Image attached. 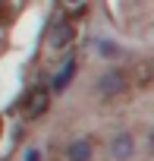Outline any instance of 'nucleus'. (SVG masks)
I'll return each mask as SVG.
<instances>
[{
	"instance_id": "nucleus-8",
	"label": "nucleus",
	"mask_w": 154,
	"mask_h": 161,
	"mask_svg": "<svg viewBox=\"0 0 154 161\" xmlns=\"http://www.w3.org/2000/svg\"><path fill=\"white\" fill-rule=\"evenodd\" d=\"M66 3H79V0H66Z\"/></svg>"
},
{
	"instance_id": "nucleus-3",
	"label": "nucleus",
	"mask_w": 154,
	"mask_h": 161,
	"mask_svg": "<svg viewBox=\"0 0 154 161\" xmlns=\"http://www.w3.org/2000/svg\"><path fill=\"white\" fill-rule=\"evenodd\" d=\"M47 108H50V89H44V86L32 89V92L25 95V101H22V114H25V120H38V117H44Z\"/></svg>"
},
{
	"instance_id": "nucleus-5",
	"label": "nucleus",
	"mask_w": 154,
	"mask_h": 161,
	"mask_svg": "<svg viewBox=\"0 0 154 161\" xmlns=\"http://www.w3.org/2000/svg\"><path fill=\"white\" fill-rule=\"evenodd\" d=\"M72 76H75V60H69L63 69H60V76L54 79V86H50V92H63L69 82H72Z\"/></svg>"
},
{
	"instance_id": "nucleus-1",
	"label": "nucleus",
	"mask_w": 154,
	"mask_h": 161,
	"mask_svg": "<svg viewBox=\"0 0 154 161\" xmlns=\"http://www.w3.org/2000/svg\"><path fill=\"white\" fill-rule=\"evenodd\" d=\"M69 44H72V25H69L66 16H57L44 32V51L47 54H63V51H69Z\"/></svg>"
},
{
	"instance_id": "nucleus-2",
	"label": "nucleus",
	"mask_w": 154,
	"mask_h": 161,
	"mask_svg": "<svg viewBox=\"0 0 154 161\" xmlns=\"http://www.w3.org/2000/svg\"><path fill=\"white\" fill-rule=\"evenodd\" d=\"M129 73L126 69H107L101 79H98V95L104 98H116V95H126L129 92Z\"/></svg>"
},
{
	"instance_id": "nucleus-7",
	"label": "nucleus",
	"mask_w": 154,
	"mask_h": 161,
	"mask_svg": "<svg viewBox=\"0 0 154 161\" xmlns=\"http://www.w3.org/2000/svg\"><path fill=\"white\" fill-rule=\"evenodd\" d=\"M151 152H154V133H151Z\"/></svg>"
},
{
	"instance_id": "nucleus-4",
	"label": "nucleus",
	"mask_w": 154,
	"mask_h": 161,
	"mask_svg": "<svg viewBox=\"0 0 154 161\" xmlns=\"http://www.w3.org/2000/svg\"><path fill=\"white\" fill-rule=\"evenodd\" d=\"M132 152H135V139H132L129 133L116 136V139H113V145H110V155H113L116 161H129V158H132Z\"/></svg>"
},
{
	"instance_id": "nucleus-6",
	"label": "nucleus",
	"mask_w": 154,
	"mask_h": 161,
	"mask_svg": "<svg viewBox=\"0 0 154 161\" xmlns=\"http://www.w3.org/2000/svg\"><path fill=\"white\" fill-rule=\"evenodd\" d=\"M69 161H91V145L82 139V142H72L69 145Z\"/></svg>"
}]
</instances>
